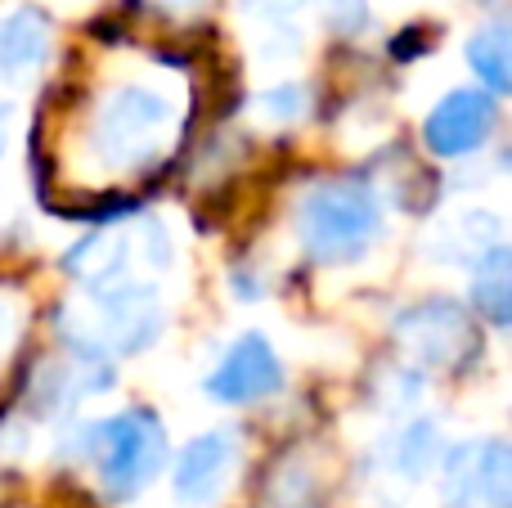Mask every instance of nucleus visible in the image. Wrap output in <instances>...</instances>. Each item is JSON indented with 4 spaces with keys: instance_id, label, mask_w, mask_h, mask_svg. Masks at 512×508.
I'll use <instances>...</instances> for the list:
<instances>
[{
    "instance_id": "423d86ee",
    "label": "nucleus",
    "mask_w": 512,
    "mask_h": 508,
    "mask_svg": "<svg viewBox=\"0 0 512 508\" xmlns=\"http://www.w3.org/2000/svg\"><path fill=\"white\" fill-rule=\"evenodd\" d=\"M135 257L149 270H167L171 266V234L162 221L153 216H140L131 225H104V230L86 234L81 243H72L68 257H63V270L77 279L86 293L95 288H108L117 279H131Z\"/></svg>"
},
{
    "instance_id": "1a4fd4ad",
    "label": "nucleus",
    "mask_w": 512,
    "mask_h": 508,
    "mask_svg": "<svg viewBox=\"0 0 512 508\" xmlns=\"http://www.w3.org/2000/svg\"><path fill=\"white\" fill-rule=\"evenodd\" d=\"M207 396L216 405H256L283 392V360L265 333H243L207 374Z\"/></svg>"
},
{
    "instance_id": "f3484780",
    "label": "nucleus",
    "mask_w": 512,
    "mask_h": 508,
    "mask_svg": "<svg viewBox=\"0 0 512 508\" xmlns=\"http://www.w3.org/2000/svg\"><path fill=\"white\" fill-rule=\"evenodd\" d=\"M310 86L306 81H283V86H270L265 95H256V117L270 126H297L301 117L310 113Z\"/></svg>"
},
{
    "instance_id": "a211bd4d",
    "label": "nucleus",
    "mask_w": 512,
    "mask_h": 508,
    "mask_svg": "<svg viewBox=\"0 0 512 508\" xmlns=\"http://www.w3.org/2000/svg\"><path fill=\"white\" fill-rule=\"evenodd\" d=\"M310 5L319 9V18H324L337 36H355L369 23V0H310Z\"/></svg>"
},
{
    "instance_id": "6ab92c4d",
    "label": "nucleus",
    "mask_w": 512,
    "mask_h": 508,
    "mask_svg": "<svg viewBox=\"0 0 512 508\" xmlns=\"http://www.w3.org/2000/svg\"><path fill=\"white\" fill-rule=\"evenodd\" d=\"M149 14H158V18H171V23H185V18H194L198 9L207 5V0H140Z\"/></svg>"
},
{
    "instance_id": "4468645a",
    "label": "nucleus",
    "mask_w": 512,
    "mask_h": 508,
    "mask_svg": "<svg viewBox=\"0 0 512 508\" xmlns=\"http://www.w3.org/2000/svg\"><path fill=\"white\" fill-rule=\"evenodd\" d=\"M468 270H472V315L504 333L512 324V252H508V243H495V248L472 261Z\"/></svg>"
},
{
    "instance_id": "9b49d317",
    "label": "nucleus",
    "mask_w": 512,
    "mask_h": 508,
    "mask_svg": "<svg viewBox=\"0 0 512 508\" xmlns=\"http://www.w3.org/2000/svg\"><path fill=\"white\" fill-rule=\"evenodd\" d=\"M441 450H445V441L432 419H409L378 446V464L387 468V477H396L400 486H418L423 477L436 473Z\"/></svg>"
},
{
    "instance_id": "20e7f679",
    "label": "nucleus",
    "mask_w": 512,
    "mask_h": 508,
    "mask_svg": "<svg viewBox=\"0 0 512 508\" xmlns=\"http://www.w3.org/2000/svg\"><path fill=\"white\" fill-rule=\"evenodd\" d=\"M162 297L153 284L144 279H117L108 288L86 293V315L77 324L63 320V338L72 351H86V356H135V351H149L162 338Z\"/></svg>"
},
{
    "instance_id": "dca6fc26",
    "label": "nucleus",
    "mask_w": 512,
    "mask_h": 508,
    "mask_svg": "<svg viewBox=\"0 0 512 508\" xmlns=\"http://www.w3.org/2000/svg\"><path fill=\"white\" fill-rule=\"evenodd\" d=\"M265 500L274 508H319L324 504V477L301 455H292V459H283V464H274Z\"/></svg>"
},
{
    "instance_id": "39448f33",
    "label": "nucleus",
    "mask_w": 512,
    "mask_h": 508,
    "mask_svg": "<svg viewBox=\"0 0 512 508\" xmlns=\"http://www.w3.org/2000/svg\"><path fill=\"white\" fill-rule=\"evenodd\" d=\"M391 338H396L400 356L409 369H441V374H463L481 360L486 342H481V324L454 297H423V302L405 306L391 320Z\"/></svg>"
},
{
    "instance_id": "aec40b11",
    "label": "nucleus",
    "mask_w": 512,
    "mask_h": 508,
    "mask_svg": "<svg viewBox=\"0 0 512 508\" xmlns=\"http://www.w3.org/2000/svg\"><path fill=\"white\" fill-rule=\"evenodd\" d=\"M14 338H18V311L9 302H0V356L14 347Z\"/></svg>"
},
{
    "instance_id": "9d476101",
    "label": "nucleus",
    "mask_w": 512,
    "mask_h": 508,
    "mask_svg": "<svg viewBox=\"0 0 512 508\" xmlns=\"http://www.w3.org/2000/svg\"><path fill=\"white\" fill-rule=\"evenodd\" d=\"M234 468H239V432L212 428V432H203V437H194L176 455L171 491H176V500L185 508H207L230 486Z\"/></svg>"
},
{
    "instance_id": "f257e3e1",
    "label": "nucleus",
    "mask_w": 512,
    "mask_h": 508,
    "mask_svg": "<svg viewBox=\"0 0 512 508\" xmlns=\"http://www.w3.org/2000/svg\"><path fill=\"white\" fill-rule=\"evenodd\" d=\"M176 135V104L153 86H113L90 104L86 149L104 176H135L149 171Z\"/></svg>"
},
{
    "instance_id": "0eeeda50",
    "label": "nucleus",
    "mask_w": 512,
    "mask_h": 508,
    "mask_svg": "<svg viewBox=\"0 0 512 508\" xmlns=\"http://www.w3.org/2000/svg\"><path fill=\"white\" fill-rule=\"evenodd\" d=\"M436 468L441 508H512V450L504 437L463 441Z\"/></svg>"
},
{
    "instance_id": "ddd939ff",
    "label": "nucleus",
    "mask_w": 512,
    "mask_h": 508,
    "mask_svg": "<svg viewBox=\"0 0 512 508\" xmlns=\"http://www.w3.org/2000/svg\"><path fill=\"white\" fill-rule=\"evenodd\" d=\"M50 32L54 23L36 5H23L0 18V81L41 68L50 54Z\"/></svg>"
},
{
    "instance_id": "f03ea898",
    "label": "nucleus",
    "mask_w": 512,
    "mask_h": 508,
    "mask_svg": "<svg viewBox=\"0 0 512 508\" xmlns=\"http://www.w3.org/2000/svg\"><path fill=\"white\" fill-rule=\"evenodd\" d=\"M63 450L90 459L104 495L122 504L135 500L167 468V428L153 410L131 405V410H117L99 423H81L72 441H63Z\"/></svg>"
},
{
    "instance_id": "6e6552de",
    "label": "nucleus",
    "mask_w": 512,
    "mask_h": 508,
    "mask_svg": "<svg viewBox=\"0 0 512 508\" xmlns=\"http://www.w3.org/2000/svg\"><path fill=\"white\" fill-rule=\"evenodd\" d=\"M495 126H499V99L481 86H463L432 104V113L423 122V144L432 158L459 162L486 149Z\"/></svg>"
},
{
    "instance_id": "412c9836",
    "label": "nucleus",
    "mask_w": 512,
    "mask_h": 508,
    "mask_svg": "<svg viewBox=\"0 0 512 508\" xmlns=\"http://www.w3.org/2000/svg\"><path fill=\"white\" fill-rule=\"evenodd\" d=\"M5 149H9V108L0 104V162H5Z\"/></svg>"
},
{
    "instance_id": "7ed1b4c3",
    "label": "nucleus",
    "mask_w": 512,
    "mask_h": 508,
    "mask_svg": "<svg viewBox=\"0 0 512 508\" xmlns=\"http://www.w3.org/2000/svg\"><path fill=\"white\" fill-rule=\"evenodd\" d=\"M382 203L364 180H324L297 207L301 248L319 266H346L360 261L382 239Z\"/></svg>"
},
{
    "instance_id": "2eb2a0df",
    "label": "nucleus",
    "mask_w": 512,
    "mask_h": 508,
    "mask_svg": "<svg viewBox=\"0 0 512 508\" xmlns=\"http://www.w3.org/2000/svg\"><path fill=\"white\" fill-rule=\"evenodd\" d=\"M463 54H468V68L477 72V86L490 90L495 99H504L512 90V32L504 18L477 27L468 36V45H463Z\"/></svg>"
},
{
    "instance_id": "f8f14e48",
    "label": "nucleus",
    "mask_w": 512,
    "mask_h": 508,
    "mask_svg": "<svg viewBox=\"0 0 512 508\" xmlns=\"http://www.w3.org/2000/svg\"><path fill=\"white\" fill-rule=\"evenodd\" d=\"M495 243H504V225H499L495 212H459L432 230L427 257L445 261V266H472V261L486 257Z\"/></svg>"
}]
</instances>
